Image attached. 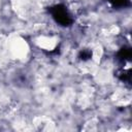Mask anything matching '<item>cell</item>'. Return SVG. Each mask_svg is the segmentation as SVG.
I'll use <instances>...</instances> for the list:
<instances>
[{
    "instance_id": "obj_1",
    "label": "cell",
    "mask_w": 132,
    "mask_h": 132,
    "mask_svg": "<svg viewBox=\"0 0 132 132\" xmlns=\"http://www.w3.org/2000/svg\"><path fill=\"white\" fill-rule=\"evenodd\" d=\"M48 12L53 20L62 27H69L73 24V18L68 8L64 4H56L48 8Z\"/></svg>"
},
{
    "instance_id": "obj_2",
    "label": "cell",
    "mask_w": 132,
    "mask_h": 132,
    "mask_svg": "<svg viewBox=\"0 0 132 132\" xmlns=\"http://www.w3.org/2000/svg\"><path fill=\"white\" fill-rule=\"evenodd\" d=\"M131 57H132V52L130 46H123L117 53V60L122 64L126 62H130Z\"/></svg>"
},
{
    "instance_id": "obj_3",
    "label": "cell",
    "mask_w": 132,
    "mask_h": 132,
    "mask_svg": "<svg viewBox=\"0 0 132 132\" xmlns=\"http://www.w3.org/2000/svg\"><path fill=\"white\" fill-rule=\"evenodd\" d=\"M114 8H126L130 6L131 0H106Z\"/></svg>"
},
{
    "instance_id": "obj_4",
    "label": "cell",
    "mask_w": 132,
    "mask_h": 132,
    "mask_svg": "<svg viewBox=\"0 0 132 132\" xmlns=\"http://www.w3.org/2000/svg\"><path fill=\"white\" fill-rule=\"evenodd\" d=\"M78 58L81 61H88L92 58V51H90L89 48H84L79 52L78 54Z\"/></svg>"
}]
</instances>
